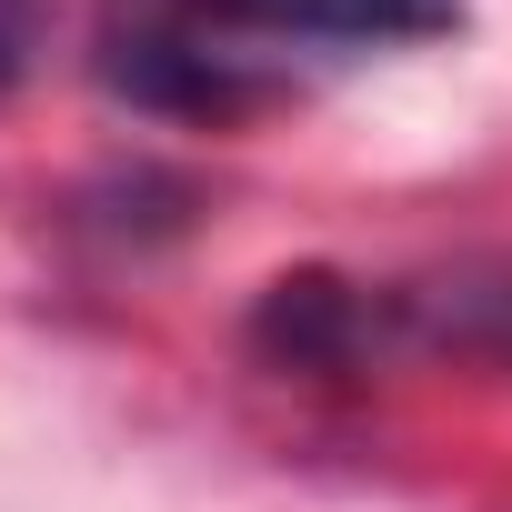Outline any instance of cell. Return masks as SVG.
Wrapping results in <instances>:
<instances>
[{
    "label": "cell",
    "instance_id": "6da1fadb",
    "mask_svg": "<svg viewBox=\"0 0 512 512\" xmlns=\"http://www.w3.org/2000/svg\"><path fill=\"white\" fill-rule=\"evenodd\" d=\"M181 31L211 41L231 71V41H312V51H402L462 31V0H181Z\"/></svg>",
    "mask_w": 512,
    "mask_h": 512
},
{
    "label": "cell",
    "instance_id": "7a4b0ae2",
    "mask_svg": "<svg viewBox=\"0 0 512 512\" xmlns=\"http://www.w3.org/2000/svg\"><path fill=\"white\" fill-rule=\"evenodd\" d=\"M392 332L512 362V262H472V272H442L422 292H392Z\"/></svg>",
    "mask_w": 512,
    "mask_h": 512
},
{
    "label": "cell",
    "instance_id": "3957f363",
    "mask_svg": "<svg viewBox=\"0 0 512 512\" xmlns=\"http://www.w3.org/2000/svg\"><path fill=\"white\" fill-rule=\"evenodd\" d=\"M31 31H41V21H31V0H0V91L31 71Z\"/></svg>",
    "mask_w": 512,
    "mask_h": 512
}]
</instances>
